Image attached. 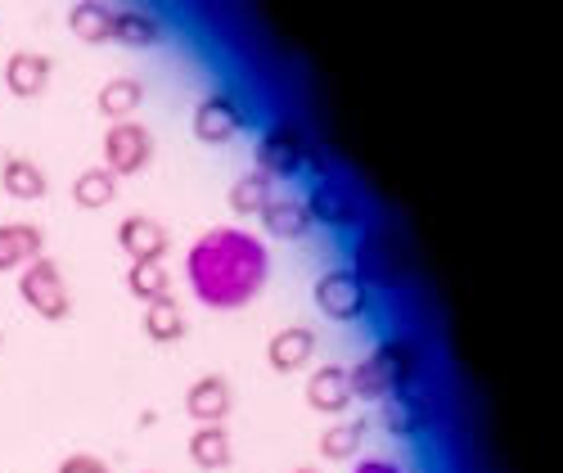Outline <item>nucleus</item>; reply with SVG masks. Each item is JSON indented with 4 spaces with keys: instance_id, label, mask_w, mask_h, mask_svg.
I'll return each instance as SVG.
<instances>
[{
    "instance_id": "a211bd4d",
    "label": "nucleus",
    "mask_w": 563,
    "mask_h": 473,
    "mask_svg": "<svg viewBox=\"0 0 563 473\" xmlns=\"http://www.w3.org/2000/svg\"><path fill=\"white\" fill-rule=\"evenodd\" d=\"M113 41L126 45V51H150V45L163 41V23L135 6H113Z\"/></svg>"
},
{
    "instance_id": "7ed1b4c3",
    "label": "nucleus",
    "mask_w": 563,
    "mask_h": 473,
    "mask_svg": "<svg viewBox=\"0 0 563 473\" xmlns=\"http://www.w3.org/2000/svg\"><path fill=\"white\" fill-rule=\"evenodd\" d=\"M316 311L330 320H361L369 311V284L356 271H324L316 279Z\"/></svg>"
},
{
    "instance_id": "ddd939ff",
    "label": "nucleus",
    "mask_w": 563,
    "mask_h": 473,
    "mask_svg": "<svg viewBox=\"0 0 563 473\" xmlns=\"http://www.w3.org/2000/svg\"><path fill=\"white\" fill-rule=\"evenodd\" d=\"M307 217H311V226L320 221V226H352L361 212H356V199L347 195V189L339 185V180H316L311 185V195H307Z\"/></svg>"
},
{
    "instance_id": "393cba45",
    "label": "nucleus",
    "mask_w": 563,
    "mask_h": 473,
    "mask_svg": "<svg viewBox=\"0 0 563 473\" xmlns=\"http://www.w3.org/2000/svg\"><path fill=\"white\" fill-rule=\"evenodd\" d=\"M271 180L262 172H244L240 180L230 185V212H240V217H257L266 204H271Z\"/></svg>"
},
{
    "instance_id": "2eb2a0df",
    "label": "nucleus",
    "mask_w": 563,
    "mask_h": 473,
    "mask_svg": "<svg viewBox=\"0 0 563 473\" xmlns=\"http://www.w3.org/2000/svg\"><path fill=\"white\" fill-rule=\"evenodd\" d=\"M0 189H5L10 199H19V204H36V199H45L51 180H45L41 163H32L23 154H5L0 158Z\"/></svg>"
},
{
    "instance_id": "dca6fc26",
    "label": "nucleus",
    "mask_w": 563,
    "mask_h": 473,
    "mask_svg": "<svg viewBox=\"0 0 563 473\" xmlns=\"http://www.w3.org/2000/svg\"><path fill=\"white\" fill-rule=\"evenodd\" d=\"M140 329H145V339H150V343L172 348V343H180V339H185V307H180L172 294H163V298L145 302V316H140Z\"/></svg>"
},
{
    "instance_id": "1a4fd4ad",
    "label": "nucleus",
    "mask_w": 563,
    "mask_h": 473,
    "mask_svg": "<svg viewBox=\"0 0 563 473\" xmlns=\"http://www.w3.org/2000/svg\"><path fill=\"white\" fill-rule=\"evenodd\" d=\"M311 356H316V334L307 324H285L266 339V365L275 374H298L302 365H311Z\"/></svg>"
},
{
    "instance_id": "f257e3e1",
    "label": "nucleus",
    "mask_w": 563,
    "mask_h": 473,
    "mask_svg": "<svg viewBox=\"0 0 563 473\" xmlns=\"http://www.w3.org/2000/svg\"><path fill=\"white\" fill-rule=\"evenodd\" d=\"M185 279H190V294L199 307L240 311L266 289L271 253L244 226H212L185 253Z\"/></svg>"
},
{
    "instance_id": "f3484780",
    "label": "nucleus",
    "mask_w": 563,
    "mask_h": 473,
    "mask_svg": "<svg viewBox=\"0 0 563 473\" xmlns=\"http://www.w3.org/2000/svg\"><path fill=\"white\" fill-rule=\"evenodd\" d=\"M140 105H145V81L140 77H109L100 86V95H96V109H100V118H109V127L113 122H131V113Z\"/></svg>"
},
{
    "instance_id": "4be33fe9",
    "label": "nucleus",
    "mask_w": 563,
    "mask_h": 473,
    "mask_svg": "<svg viewBox=\"0 0 563 473\" xmlns=\"http://www.w3.org/2000/svg\"><path fill=\"white\" fill-rule=\"evenodd\" d=\"M190 460L199 469H230L234 460V447H230V433H225V424H203V429L190 433Z\"/></svg>"
},
{
    "instance_id": "5701e85b",
    "label": "nucleus",
    "mask_w": 563,
    "mask_h": 473,
    "mask_svg": "<svg viewBox=\"0 0 563 473\" xmlns=\"http://www.w3.org/2000/svg\"><path fill=\"white\" fill-rule=\"evenodd\" d=\"M365 429H369V419H343V424H330V429L320 433V442H316V451H320V460H352L356 451H361V442H365Z\"/></svg>"
},
{
    "instance_id": "b1692460",
    "label": "nucleus",
    "mask_w": 563,
    "mask_h": 473,
    "mask_svg": "<svg viewBox=\"0 0 563 473\" xmlns=\"http://www.w3.org/2000/svg\"><path fill=\"white\" fill-rule=\"evenodd\" d=\"M126 294L140 298V302H154V298L172 294L167 262H131L126 266Z\"/></svg>"
},
{
    "instance_id": "f03ea898",
    "label": "nucleus",
    "mask_w": 563,
    "mask_h": 473,
    "mask_svg": "<svg viewBox=\"0 0 563 473\" xmlns=\"http://www.w3.org/2000/svg\"><path fill=\"white\" fill-rule=\"evenodd\" d=\"M19 298L41 316V320H68L73 294L64 284V271L55 257H36L19 271Z\"/></svg>"
},
{
    "instance_id": "7c9ffc66",
    "label": "nucleus",
    "mask_w": 563,
    "mask_h": 473,
    "mask_svg": "<svg viewBox=\"0 0 563 473\" xmlns=\"http://www.w3.org/2000/svg\"><path fill=\"white\" fill-rule=\"evenodd\" d=\"M150 473H158V469H150Z\"/></svg>"
},
{
    "instance_id": "bb28decb",
    "label": "nucleus",
    "mask_w": 563,
    "mask_h": 473,
    "mask_svg": "<svg viewBox=\"0 0 563 473\" xmlns=\"http://www.w3.org/2000/svg\"><path fill=\"white\" fill-rule=\"evenodd\" d=\"M347 393L356 397V402H384V397H393L388 393V384H384V374L374 370V361L365 356V361H356L352 370H347Z\"/></svg>"
},
{
    "instance_id": "c756f323",
    "label": "nucleus",
    "mask_w": 563,
    "mask_h": 473,
    "mask_svg": "<svg viewBox=\"0 0 563 473\" xmlns=\"http://www.w3.org/2000/svg\"><path fill=\"white\" fill-rule=\"evenodd\" d=\"M294 473H320V469H294Z\"/></svg>"
},
{
    "instance_id": "f8f14e48",
    "label": "nucleus",
    "mask_w": 563,
    "mask_h": 473,
    "mask_svg": "<svg viewBox=\"0 0 563 473\" xmlns=\"http://www.w3.org/2000/svg\"><path fill=\"white\" fill-rule=\"evenodd\" d=\"M240 105L230 100V95H208V100L195 109V135L203 145H230L234 135H240Z\"/></svg>"
},
{
    "instance_id": "20e7f679",
    "label": "nucleus",
    "mask_w": 563,
    "mask_h": 473,
    "mask_svg": "<svg viewBox=\"0 0 563 473\" xmlns=\"http://www.w3.org/2000/svg\"><path fill=\"white\" fill-rule=\"evenodd\" d=\"M150 163H154V135H150V127H140L131 118V122H113L104 131V172L140 176Z\"/></svg>"
},
{
    "instance_id": "423d86ee",
    "label": "nucleus",
    "mask_w": 563,
    "mask_h": 473,
    "mask_svg": "<svg viewBox=\"0 0 563 473\" xmlns=\"http://www.w3.org/2000/svg\"><path fill=\"white\" fill-rule=\"evenodd\" d=\"M118 249L126 253V262H167L172 253V234L163 221L145 217V212H131L118 226Z\"/></svg>"
},
{
    "instance_id": "9d476101",
    "label": "nucleus",
    "mask_w": 563,
    "mask_h": 473,
    "mask_svg": "<svg viewBox=\"0 0 563 473\" xmlns=\"http://www.w3.org/2000/svg\"><path fill=\"white\" fill-rule=\"evenodd\" d=\"M36 257H45V230L36 221H5L0 226V275L23 271Z\"/></svg>"
},
{
    "instance_id": "6e6552de",
    "label": "nucleus",
    "mask_w": 563,
    "mask_h": 473,
    "mask_svg": "<svg viewBox=\"0 0 563 473\" xmlns=\"http://www.w3.org/2000/svg\"><path fill=\"white\" fill-rule=\"evenodd\" d=\"M51 77H55V59L41 55V51H14L5 59V86H10L14 100H41Z\"/></svg>"
},
{
    "instance_id": "39448f33",
    "label": "nucleus",
    "mask_w": 563,
    "mask_h": 473,
    "mask_svg": "<svg viewBox=\"0 0 563 473\" xmlns=\"http://www.w3.org/2000/svg\"><path fill=\"white\" fill-rule=\"evenodd\" d=\"M253 158H257V172L266 180H289L307 163V140L294 127H271V131H262Z\"/></svg>"
},
{
    "instance_id": "412c9836",
    "label": "nucleus",
    "mask_w": 563,
    "mask_h": 473,
    "mask_svg": "<svg viewBox=\"0 0 563 473\" xmlns=\"http://www.w3.org/2000/svg\"><path fill=\"white\" fill-rule=\"evenodd\" d=\"M113 199H118V176L113 172L86 167V172L73 176V204L81 212H104V208H113Z\"/></svg>"
},
{
    "instance_id": "cd10ccee",
    "label": "nucleus",
    "mask_w": 563,
    "mask_h": 473,
    "mask_svg": "<svg viewBox=\"0 0 563 473\" xmlns=\"http://www.w3.org/2000/svg\"><path fill=\"white\" fill-rule=\"evenodd\" d=\"M59 473H113L100 455H90V451H77V455H68L64 464H59Z\"/></svg>"
},
{
    "instance_id": "c85d7f7f",
    "label": "nucleus",
    "mask_w": 563,
    "mask_h": 473,
    "mask_svg": "<svg viewBox=\"0 0 563 473\" xmlns=\"http://www.w3.org/2000/svg\"><path fill=\"white\" fill-rule=\"evenodd\" d=\"M352 473H401L397 460H384V455H374V460H361Z\"/></svg>"
},
{
    "instance_id": "6ab92c4d",
    "label": "nucleus",
    "mask_w": 563,
    "mask_h": 473,
    "mask_svg": "<svg viewBox=\"0 0 563 473\" xmlns=\"http://www.w3.org/2000/svg\"><path fill=\"white\" fill-rule=\"evenodd\" d=\"M68 28L86 45H104L113 41V6H104V0H77V6H68Z\"/></svg>"
},
{
    "instance_id": "a878e982",
    "label": "nucleus",
    "mask_w": 563,
    "mask_h": 473,
    "mask_svg": "<svg viewBox=\"0 0 563 473\" xmlns=\"http://www.w3.org/2000/svg\"><path fill=\"white\" fill-rule=\"evenodd\" d=\"M384 424H388V433L410 438V433L424 429L429 415H424V406H419V402H410L406 393H393V397H384Z\"/></svg>"
},
{
    "instance_id": "4468645a",
    "label": "nucleus",
    "mask_w": 563,
    "mask_h": 473,
    "mask_svg": "<svg viewBox=\"0 0 563 473\" xmlns=\"http://www.w3.org/2000/svg\"><path fill=\"white\" fill-rule=\"evenodd\" d=\"M352 402L347 393V365H316L307 378V406L316 415H343Z\"/></svg>"
},
{
    "instance_id": "9b49d317",
    "label": "nucleus",
    "mask_w": 563,
    "mask_h": 473,
    "mask_svg": "<svg viewBox=\"0 0 563 473\" xmlns=\"http://www.w3.org/2000/svg\"><path fill=\"white\" fill-rule=\"evenodd\" d=\"M369 361H374V370L384 374L388 393H401V388H410V378L419 374V343L415 339H384L379 348L369 352Z\"/></svg>"
},
{
    "instance_id": "0eeeda50",
    "label": "nucleus",
    "mask_w": 563,
    "mask_h": 473,
    "mask_svg": "<svg viewBox=\"0 0 563 473\" xmlns=\"http://www.w3.org/2000/svg\"><path fill=\"white\" fill-rule=\"evenodd\" d=\"M234 410V388L225 374H199L190 388H185V415H190L199 429L203 424H225Z\"/></svg>"
},
{
    "instance_id": "aec40b11",
    "label": "nucleus",
    "mask_w": 563,
    "mask_h": 473,
    "mask_svg": "<svg viewBox=\"0 0 563 473\" xmlns=\"http://www.w3.org/2000/svg\"><path fill=\"white\" fill-rule=\"evenodd\" d=\"M262 230L271 234V240H302V234L311 230V217H307V208H302V199H271L262 212Z\"/></svg>"
}]
</instances>
